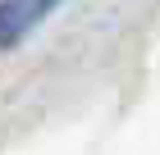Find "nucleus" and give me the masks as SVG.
<instances>
[{"label": "nucleus", "mask_w": 160, "mask_h": 155, "mask_svg": "<svg viewBox=\"0 0 160 155\" xmlns=\"http://www.w3.org/2000/svg\"><path fill=\"white\" fill-rule=\"evenodd\" d=\"M50 9H55V0H0V46L23 41Z\"/></svg>", "instance_id": "obj_1"}]
</instances>
